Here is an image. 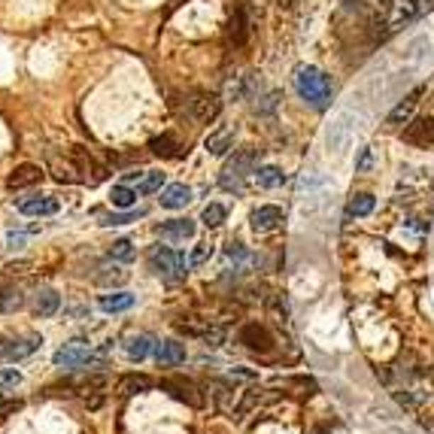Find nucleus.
I'll return each instance as SVG.
<instances>
[{"label":"nucleus","mask_w":434,"mask_h":434,"mask_svg":"<svg viewBox=\"0 0 434 434\" xmlns=\"http://www.w3.org/2000/svg\"><path fill=\"white\" fill-rule=\"evenodd\" d=\"M255 165H258V149H252V146L237 149L234 155L228 158V165L222 167V173H219V186L225 191L240 194L243 186H246V177L249 173H255Z\"/></svg>","instance_id":"1"},{"label":"nucleus","mask_w":434,"mask_h":434,"mask_svg":"<svg viewBox=\"0 0 434 434\" xmlns=\"http://www.w3.org/2000/svg\"><path fill=\"white\" fill-rule=\"evenodd\" d=\"M295 89L304 101H310L316 110H325L331 101V79L319 67H298L295 70Z\"/></svg>","instance_id":"2"},{"label":"nucleus","mask_w":434,"mask_h":434,"mask_svg":"<svg viewBox=\"0 0 434 434\" xmlns=\"http://www.w3.org/2000/svg\"><path fill=\"white\" fill-rule=\"evenodd\" d=\"M191 262H186V255L177 252V249H170V246H155L149 252V267L155 270V274L161 279H167V283H179L182 277L189 274V267Z\"/></svg>","instance_id":"3"},{"label":"nucleus","mask_w":434,"mask_h":434,"mask_svg":"<svg viewBox=\"0 0 434 434\" xmlns=\"http://www.w3.org/2000/svg\"><path fill=\"white\" fill-rule=\"evenodd\" d=\"M219 110H222V104L216 94H194L186 101V116L191 125H210L219 116Z\"/></svg>","instance_id":"4"},{"label":"nucleus","mask_w":434,"mask_h":434,"mask_svg":"<svg viewBox=\"0 0 434 434\" xmlns=\"http://www.w3.org/2000/svg\"><path fill=\"white\" fill-rule=\"evenodd\" d=\"M161 389H165L170 398H177V401H182V404H189V407H204V395L198 392V386H194L191 379H186V377H165L161 379Z\"/></svg>","instance_id":"5"},{"label":"nucleus","mask_w":434,"mask_h":434,"mask_svg":"<svg viewBox=\"0 0 434 434\" xmlns=\"http://www.w3.org/2000/svg\"><path fill=\"white\" fill-rule=\"evenodd\" d=\"M240 343L246 346V350H252V352H274V346H277V340H274V334H270V328L267 325H262V322H249V325H243L240 328Z\"/></svg>","instance_id":"6"},{"label":"nucleus","mask_w":434,"mask_h":434,"mask_svg":"<svg viewBox=\"0 0 434 434\" xmlns=\"http://www.w3.org/2000/svg\"><path fill=\"white\" fill-rule=\"evenodd\" d=\"M43 346L40 338H0V359L4 362H21L34 355Z\"/></svg>","instance_id":"7"},{"label":"nucleus","mask_w":434,"mask_h":434,"mask_svg":"<svg viewBox=\"0 0 434 434\" xmlns=\"http://www.w3.org/2000/svg\"><path fill=\"white\" fill-rule=\"evenodd\" d=\"M401 137H404V143H410V146H422V149L434 146V116H419L413 122H407Z\"/></svg>","instance_id":"8"},{"label":"nucleus","mask_w":434,"mask_h":434,"mask_svg":"<svg viewBox=\"0 0 434 434\" xmlns=\"http://www.w3.org/2000/svg\"><path fill=\"white\" fill-rule=\"evenodd\" d=\"M70 155H73V161H76V167H79L82 182H89V186H97V182H104V179H106V167L101 165V161H94V158L89 155V149L73 146V149H70Z\"/></svg>","instance_id":"9"},{"label":"nucleus","mask_w":434,"mask_h":434,"mask_svg":"<svg viewBox=\"0 0 434 434\" xmlns=\"http://www.w3.org/2000/svg\"><path fill=\"white\" fill-rule=\"evenodd\" d=\"M55 365L58 367H85V365H94V355L89 352V346L82 340H73L70 346L55 352Z\"/></svg>","instance_id":"10"},{"label":"nucleus","mask_w":434,"mask_h":434,"mask_svg":"<svg viewBox=\"0 0 434 434\" xmlns=\"http://www.w3.org/2000/svg\"><path fill=\"white\" fill-rule=\"evenodd\" d=\"M279 222H283V210L274 207V204H265V207L252 210V216H249V225H252L255 234L274 231V228H279Z\"/></svg>","instance_id":"11"},{"label":"nucleus","mask_w":434,"mask_h":434,"mask_svg":"<svg viewBox=\"0 0 434 434\" xmlns=\"http://www.w3.org/2000/svg\"><path fill=\"white\" fill-rule=\"evenodd\" d=\"M125 186H134L140 194L161 191L165 186V173L161 170H140V173H125Z\"/></svg>","instance_id":"12"},{"label":"nucleus","mask_w":434,"mask_h":434,"mask_svg":"<svg viewBox=\"0 0 434 434\" xmlns=\"http://www.w3.org/2000/svg\"><path fill=\"white\" fill-rule=\"evenodd\" d=\"M422 91H425V89H422V85H416V89L410 91V94L404 97V101H401V104L395 106L392 113H389L386 125H389V128H401V125H407V122H410V116H413V110H416V104H419Z\"/></svg>","instance_id":"13"},{"label":"nucleus","mask_w":434,"mask_h":434,"mask_svg":"<svg viewBox=\"0 0 434 434\" xmlns=\"http://www.w3.org/2000/svg\"><path fill=\"white\" fill-rule=\"evenodd\" d=\"M204 149H207L210 155H216V158L228 155V152L234 149V128L222 125V128H216V131H210L207 140H204Z\"/></svg>","instance_id":"14"},{"label":"nucleus","mask_w":434,"mask_h":434,"mask_svg":"<svg viewBox=\"0 0 434 434\" xmlns=\"http://www.w3.org/2000/svg\"><path fill=\"white\" fill-rule=\"evenodd\" d=\"M18 213H25V216H55L58 213V201L55 198H46V194L21 198L18 201Z\"/></svg>","instance_id":"15"},{"label":"nucleus","mask_w":434,"mask_h":434,"mask_svg":"<svg viewBox=\"0 0 434 434\" xmlns=\"http://www.w3.org/2000/svg\"><path fill=\"white\" fill-rule=\"evenodd\" d=\"M155 359L161 365H182L186 362V343H179V340H161L155 343Z\"/></svg>","instance_id":"16"},{"label":"nucleus","mask_w":434,"mask_h":434,"mask_svg":"<svg viewBox=\"0 0 434 434\" xmlns=\"http://www.w3.org/2000/svg\"><path fill=\"white\" fill-rule=\"evenodd\" d=\"M40 179H43V170L37 165H18L13 173H9L6 186L9 189H28V186H37Z\"/></svg>","instance_id":"17"},{"label":"nucleus","mask_w":434,"mask_h":434,"mask_svg":"<svg viewBox=\"0 0 434 434\" xmlns=\"http://www.w3.org/2000/svg\"><path fill=\"white\" fill-rule=\"evenodd\" d=\"M249 40V18H246V9H234L231 21H228V43L231 46H243Z\"/></svg>","instance_id":"18"},{"label":"nucleus","mask_w":434,"mask_h":434,"mask_svg":"<svg viewBox=\"0 0 434 434\" xmlns=\"http://www.w3.org/2000/svg\"><path fill=\"white\" fill-rule=\"evenodd\" d=\"M189 201H191V189L182 186V182H177V186H167L165 191H161V207H165V210H182Z\"/></svg>","instance_id":"19"},{"label":"nucleus","mask_w":434,"mask_h":434,"mask_svg":"<svg viewBox=\"0 0 434 434\" xmlns=\"http://www.w3.org/2000/svg\"><path fill=\"white\" fill-rule=\"evenodd\" d=\"M194 222L191 219H170L158 228V234L161 237H167V240H189V237H194Z\"/></svg>","instance_id":"20"},{"label":"nucleus","mask_w":434,"mask_h":434,"mask_svg":"<svg viewBox=\"0 0 434 434\" xmlns=\"http://www.w3.org/2000/svg\"><path fill=\"white\" fill-rule=\"evenodd\" d=\"M149 389H152V379L146 374H125L122 379H118L116 392L122 398H131V395H140V392H149Z\"/></svg>","instance_id":"21"},{"label":"nucleus","mask_w":434,"mask_h":434,"mask_svg":"<svg viewBox=\"0 0 434 434\" xmlns=\"http://www.w3.org/2000/svg\"><path fill=\"white\" fill-rule=\"evenodd\" d=\"M155 338L152 334H134V338H128V343H125V352L131 355L134 362H143L149 352H155Z\"/></svg>","instance_id":"22"},{"label":"nucleus","mask_w":434,"mask_h":434,"mask_svg":"<svg viewBox=\"0 0 434 434\" xmlns=\"http://www.w3.org/2000/svg\"><path fill=\"white\" fill-rule=\"evenodd\" d=\"M265 392H267V389H262V386H249L246 392L240 395V401H237V407H234V419H243V416L249 413V410L262 404V401L267 398Z\"/></svg>","instance_id":"23"},{"label":"nucleus","mask_w":434,"mask_h":434,"mask_svg":"<svg viewBox=\"0 0 434 434\" xmlns=\"http://www.w3.org/2000/svg\"><path fill=\"white\" fill-rule=\"evenodd\" d=\"M134 307V295L131 291H113V295H101V310L106 313H122Z\"/></svg>","instance_id":"24"},{"label":"nucleus","mask_w":434,"mask_h":434,"mask_svg":"<svg viewBox=\"0 0 434 434\" xmlns=\"http://www.w3.org/2000/svg\"><path fill=\"white\" fill-rule=\"evenodd\" d=\"M58 307H61V298H58L55 289H43L37 295V316L49 319V316H55L58 313Z\"/></svg>","instance_id":"25"},{"label":"nucleus","mask_w":434,"mask_h":434,"mask_svg":"<svg viewBox=\"0 0 434 434\" xmlns=\"http://www.w3.org/2000/svg\"><path fill=\"white\" fill-rule=\"evenodd\" d=\"M149 149L155 152V155H161V158H177L179 155V143H177V137H173V134L152 137L149 140Z\"/></svg>","instance_id":"26"},{"label":"nucleus","mask_w":434,"mask_h":434,"mask_svg":"<svg viewBox=\"0 0 434 434\" xmlns=\"http://www.w3.org/2000/svg\"><path fill=\"white\" fill-rule=\"evenodd\" d=\"M255 179H258V186L262 189H279L286 182V173L279 167H274V165H265V167L255 170Z\"/></svg>","instance_id":"27"},{"label":"nucleus","mask_w":434,"mask_h":434,"mask_svg":"<svg viewBox=\"0 0 434 434\" xmlns=\"http://www.w3.org/2000/svg\"><path fill=\"white\" fill-rule=\"evenodd\" d=\"M137 189L134 186H113V191H110V201H113V207H118V210H131L134 204H137Z\"/></svg>","instance_id":"28"},{"label":"nucleus","mask_w":434,"mask_h":434,"mask_svg":"<svg viewBox=\"0 0 434 434\" xmlns=\"http://www.w3.org/2000/svg\"><path fill=\"white\" fill-rule=\"evenodd\" d=\"M25 307V295L16 286H4L0 289V313H16Z\"/></svg>","instance_id":"29"},{"label":"nucleus","mask_w":434,"mask_h":434,"mask_svg":"<svg viewBox=\"0 0 434 434\" xmlns=\"http://www.w3.org/2000/svg\"><path fill=\"white\" fill-rule=\"evenodd\" d=\"M97 283H104V286H125L128 283V270L118 267V265L104 267L101 274H97Z\"/></svg>","instance_id":"30"},{"label":"nucleus","mask_w":434,"mask_h":434,"mask_svg":"<svg viewBox=\"0 0 434 434\" xmlns=\"http://www.w3.org/2000/svg\"><path fill=\"white\" fill-rule=\"evenodd\" d=\"M371 210H374V198L367 191H362V194H352L350 207H346V216H367Z\"/></svg>","instance_id":"31"},{"label":"nucleus","mask_w":434,"mask_h":434,"mask_svg":"<svg viewBox=\"0 0 434 434\" xmlns=\"http://www.w3.org/2000/svg\"><path fill=\"white\" fill-rule=\"evenodd\" d=\"M201 222L207 225V228H219L225 222V207H222V204H207L204 213H201Z\"/></svg>","instance_id":"32"},{"label":"nucleus","mask_w":434,"mask_h":434,"mask_svg":"<svg viewBox=\"0 0 434 434\" xmlns=\"http://www.w3.org/2000/svg\"><path fill=\"white\" fill-rule=\"evenodd\" d=\"M140 216H146V210H128V213H110V216H101V225H128V222H137Z\"/></svg>","instance_id":"33"},{"label":"nucleus","mask_w":434,"mask_h":434,"mask_svg":"<svg viewBox=\"0 0 434 434\" xmlns=\"http://www.w3.org/2000/svg\"><path fill=\"white\" fill-rule=\"evenodd\" d=\"M110 258H116V262H131V258H134V243L128 240V237L116 240V243L110 246Z\"/></svg>","instance_id":"34"},{"label":"nucleus","mask_w":434,"mask_h":434,"mask_svg":"<svg viewBox=\"0 0 434 434\" xmlns=\"http://www.w3.org/2000/svg\"><path fill=\"white\" fill-rule=\"evenodd\" d=\"M252 89H255L252 76H240L237 82H231V94L237 97V101H246V97H252Z\"/></svg>","instance_id":"35"},{"label":"nucleus","mask_w":434,"mask_h":434,"mask_svg":"<svg viewBox=\"0 0 434 434\" xmlns=\"http://www.w3.org/2000/svg\"><path fill=\"white\" fill-rule=\"evenodd\" d=\"M210 389H213V398H216V404H219V407H225V404H228V398H231V383H228V379H213V383H210Z\"/></svg>","instance_id":"36"},{"label":"nucleus","mask_w":434,"mask_h":434,"mask_svg":"<svg viewBox=\"0 0 434 434\" xmlns=\"http://www.w3.org/2000/svg\"><path fill=\"white\" fill-rule=\"evenodd\" d=\"M21 383V374L13 371V367H4L0 371V392H6V389H16Z\"/></svg>","instance_id":"37"},{"label":"nucleus","mask_w":434,"mask_h":434,"mask_svg":"<svg viewBox=\"0 0 434 434\" xmlns=\"http://www.w3.org/2000/svg\"><path fill=\"white\" fill-rule=\"evenodd\" d=\"M204 340H207L210 346H222V340H225V331L219 328V325H210L207 334H204Z\"/></svg>","instance_id":"38"},{"label":"nucleus","mask_w":434,"mask_h":434,"mask_svg":"<svg viewBox=\"0 0 434 434\" xmlns=\"http://www.w3.org/2000/svg\"><path fill=\"white\" fill-rule=\"evenodd\" d=\"M207 258H210V246H198V249H194V252H191L189 262H191V267H198V265L207 262Z\"/></svg>","instance_id":"39"},{"label":"nucleus","mask_w":434,"mask_h":434,"mask_svg":"<svg viewBox=\"0 0 434 434\" xmlns=\"http://www.w3.org/2000/svg\"><path fill=\"white\" fill-rule=\"evenodd\" d=\"M225 255H228V258H246L249 252H246L243 243H228V246H225Z\"/></svg>","instance_id":"40"},{"label":"nucleus","mask_w":434,"mask_h":434,"mask_svg":"<svg viewBox=\"0 0 434 434\" xmlns=\"http://www.w3.org/2000/svg\"><path fill=\"white\" fill-rule=\"evenodd\" d=\"M371 149H362V155H359V161H355V170L359 173H365V170H371Z\"/></svg>","instance_id":"41"},{"label":"nucleus","mask_w":434,"mask_h":434,"mask_svg":"<svg viewBox=\"0 0 434 434\" xmlns=\"http://www.w3.org/2000/svg\"><path fill=\"white\" fill-rule=\"evenodd\" d=\"M18 410H21V401H4V404H0V419L9 413H18Z\"/></svg>","instance_id":"42"},{"label":"nucleus","mask_w":434,"mask_h":434,"mask_svg":"<svg viewBox=\"0 0 434 434\" xmlns=\"http://www.w3.org/2000/svg\"><path fill=\"white\" fill-rule=\"evenodd\" d=\"M422 425H425L428 431H434V407L425 410V416H422Z\"/></svg>","instance_id":"43"},{"label":"nucleus","mask_w":434,"mask_h":434,"mask_svg":"<svg viewBox=\"0 0 434 434\" xmlns=\"http://www.w3.org/2000/svg\"><path fill=\"white\" fill-rule=\"evenodd\" d=\"M274 4H277V6H283V9H291V6L298 4V0H274Z\"/></svg>","instance_id":"44"}]
</instances>
